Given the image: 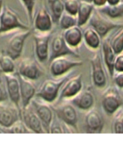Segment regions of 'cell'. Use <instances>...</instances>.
Returning <instances> with one entry per match:
<instances>
[{"label":"cell","mask_w":123,"mask_h":147,"mask_svg":"<svg viewBox=\"0 0 123 147\" xmlns=\"http://www.w3.org/2000/svg\"><path fill=\"white\" fill-rule=\"evenodd\" d=\"M72 73L64 75L57 79H47L40 86L35 95L46 102H53L57 99L59 90L64 82L68 79Z\"/></svg>","instance_id":"cell-1"},{"label":"cell","mask_w":123,"mask_h":147,"mask_svg":"<svg viewBox=\"0 0 123 147\" xmlns=\"http://www.w3.org/2000/svg\"><path fill=\"white\" fill-rule=\"evenodd\" d=\"M16 28L28 30L29 27L23 24L17 13L9 6L3 7L0 15V34Z\"/></svg>","instance_id":"cell-2"},{"label":"cell","mask_w":123,"mask_h":147,"mask_svg":"<svg viewBox=\"0 0 123 147\" xmlns=\"http://www.w3.org/2000/svg\"><path fill=\"white\" fill-rule=\"evenodd\" d=\"M91 27L94 28L100 38L105 36L109 31L115 28H120L123 24L114 23L104 17L97 9H94L89 20Z\"/></svg>","instance_id":"cell-3"},{"label":"cell","mask_w":123,"mask_h":147,"mask_svg":"<svg viewBox=\"0 0 123 147\" xmlns=\"http://www.w3.org/2000/svg\"><path fill=\"white\" fill-rule=\"evenodd\" d=\"M49 63L51 74L52 76L56 77L63 76L71 69L82 66L84 64L82 60L70 59L66 56L55 58Z\"/></svg>","instance_id":"cell-4"},{"label":"cell","mask_w":123,"mask_h":147,"mask_svg":"<svg viewBox=\"0 0 123 147\" xmlns=\"http://www.w3.org/2000/svg\"><path fill=\"white\" fill-rule=\"evenodd\" d=\"M67 55L73 56L76 58L79 57V55L67 44L63 34L55 36L49 48V62H50L55 58Z\"/></svg>","instance_id":"cell-5"},{"label":"cell","mask_w":123,"mask_h":147,"mask_svg":"<svg viewBox=\"0 0 123 147\" xmlns=\"http://www.w3.org/2000/svg\"><path fill=\"white\" fill-rule=\"evenodd\" d=\"M31 34V31L29 29L22 30V32L16 33L12 36L9 39L6 49V53L13 60L20 57L25 41Z\"/></svg>","instance_id":"cell-6"},{"label":"cell","mask_w":123,"mask_h":147,"mask_svg":"<svg viewBox=\"0 0 123 147\" xmlns=\"http://www.w3.org/2000/svg\"><path fill=\"white\" fill-rule=\"evenodd\" d=\"M52 109L58 118L64 124L74 129H77L78 114L75 107L72 104H63L57 106H53Z\"/></svg>","instance_id":"cell-7"},{"label":"cell","mask_w":123,"mask_h":147,"mask_svg":"<svg viewBox=\"0 0 123 147\" xmlns=\"http://www.w3.org/2000/svg\"><path fill=\"white\" fill-rule=\"evenodd\" d=\"M21 119L25 124L32 132L35 133H45L41 122L37 115L33 107L30 105L23 108L21 111Z\"/></svg>","instance_id":"cell-8"},{"label":"cell","mask_w":123,"mask_h":147,"mask_svg":"<svg viewBox=\"0 0 123 147\" xmlns=\"http://www.w3.org/2000/svg\"><path fill=\"white\" fill-rule=\"evenodd\" d=\"M122 105V100L118 91L114 88H108L102 98V105L105 112L108 115L115 113Z\"/></svg>","instance_id":"cell-9"},{"label":"cell","mask_w":123,"mask_h":147,"mask_svg":"<svg viewBox=\"0 0 123 147\" xmlns=\"http://www.w3.org/2000/svg\"><path fill=\"white\" fill-rule=\"evenodd\" d=\"M4 77L5 80L9 98L21 112L20 101L21 99L20 85L17 76V74H14L13 72L4 73Z\"/></svg>","instance_id":"cell-10"},{"label":"cell","mask_w":123,"mask_h":147,"mask_svg":"<svg viewBox=\"0 0 123 147\" xmlns=\"http://www.w3.org/2000/svg\"><path fill=\"white\" fill-rule=\"evenodd\" d=\"M82 88V74L69 77L64 82L59 90V100L70 99L78 94Z\"/></svg>","instance_id":"cell-11"},{"label":"cell","mask_w":123,"mask_h":147,"mask_svg":"<svg viewBox=\"0 0 123 147\" xmlns=\"http://www.w3.org/2000/svg\"><path fill=\"white\" fill-rule=\"evenodd\" d=\"M51 38L50 32H40L34 34L35 45V54L38 60L44 62L49 57V40Z\"/></svg>","instance_id":"cell-12"},{"label":"cell","mask_w":123,"mask_h":147,"mask_svg":"<svg viewBox=\"0 0 123 147\" xmlns=\"http://www.w3.org/2000/svg\"><path fill=\"white\" fill-rule=\"evenodd\" d=\"M92 68V78L94 84L98 88H103L106 84V76L104 72L101 58L96 53L90 59Z\"/></svg>","instance_id":"cell-13"},{"label":"cell","mask_w":123,"mask_h":147,"mask_svg":"<svg viewBox=\"0 0 123 147\" xmlns=\"http://www.w3.org/2000/svg\"><path fill=\"white\" fill-rule=\"evenodd\" d=\"M31 103H32V106L40 118L45 132L49 133V129L53 117L52 107L46 103L36 100H32Z\"/></svg>","instance_id":"cell-14"},{"label":"cell","mask_w":123,"mask_h":147,"mask_svg":"<svg viewBox=\"0 0 123 147\" xmlns=\"http://www.w3.org/2000/svg\"><path fill=\"white\" fill-rule=\"evenodd\" d=\"M16 74L19 81L21 99L23 109L31 104L33 98L35 95L36 88L31 80L23 77L18 72Z\"/></svg>","instance_id":"cell-15"},{"label":"cell","mask_w":123,"mask_h":147,"mask_svg":"<svg viewBox=\"0 0 123 147\" xmlns=\"http://www.w3.org/2000/svg\"><path fill=\"white\" fill-rule=\"evenodd\" d=\"M18 73L31 80H37L41 76V71L35 61L30 58L22 59L19 65Z\"/></svg>","instance_id":"cell-16"},{"label":"cell","mask_w":123,"mask_h":147,"mask_svg":"<svg viewBox=\"0 0 123 147\" xmlns=\"http://www.w3.org/2000/svg\"><path fill=\"white\" fill-rule=\"evenodd\" d=\"M20 119L21 112L16 106H5L0 102V125L8 128Z\"/></svg>","instance_id":"cell-17"},{"label":"cell","mask_w":123,"mask_h":147,"mask_svg":"<svg viewBox=\"0 0 123 147\" xmlns=\"http://www.w3.org/2000/svg\"><path fill=\"white\" fill-rule=\"evenodd\" d=\"M72 105L82 110H87L93 107L94 98L93 93L89 89L81 90L75 96L70 98Z\"/></svg>","instance_id":"cell-18"},{"label":"cell","mask_w":123,"mask_h":147,"mask_svg":"<svg viewBox=\"0 0 123 147\" xmlns=\"http://www.w3.org/2000/svg\"><path fill=\"white\" fill-rule=\"evenodd\" d=\"M85 125L88 133H101L104 125L102 116L96 110H90L85 116Z\"/></svg>","instance_id":"cell-19"},{"label":"cell","mask_w":123,"mask_h":147,"mask_svg":"<svg viewBox=\"0 0 123 147\" xmlns=\"http://www.w3.org/2000/svg\"><path fill=\"white\" fill-rule=\"evenodd\" d=\"M34 26L39 32H49L52 28V18L47 10L40 8L35 18Z\"/></svg>","instance_id":"cell-20"},{"label":"cell","mask_w":123,"mask_h":147,"mask_svg":"<svg viewBox=\"0 0 123 147\" xmlns=\"http://www.w3.org/2000/svg\"><path fill=\"white\" fill-rule=\"evenodd\" d=\"M63 38L70 48H76L81 44L83 34L80 27L75 26L64 30Z\"/></svg>","instance_id":"cell-21"},{"label":"cell","mask_w":123,"mask_h":147,"mask_svg":"<svg viewBox=\"0 0 123 147\" xmlns=\"http://www.w3.org/2000/svg\"><path fill=\"white\" fill-rule=\"evenodd\" d=\"M94 9V5L91 2L81 0L79 2L78 11L76 15L78 21L77 26L81 27L87 24Z\"/></svg>","instance_id":"cell-22"},{"label":"cell","mask_w":123,"mask_h":147,"mask_svg":"<svg viewBox=\"0 0 123 147\" xmlns=\"http://www.w3.org/2000/svg\"><path fill=\"white\" fill-rule=\"evenodd\" d=\"M103 53L104 60L107 66L110 76H114V63L116 54L114 52L113 48L110 45V42L108 39H106L103 43Z\"/></svg>","instance_id":"cell-23"},{"label":"cell","mask_w":123,"mask_h":147,"mask_svg":"<svg viewBox=\"0 0 123 147\" xmlns=\"http://www.w3.org/2000/svg\"><path fill=\"white\" fill-rule=\"evenodd\" d=\"M97 10L103 15L112 19L121 18L123 16V1L113 5L106 4L102 7H97Z\"/></svg>","instance_id":"cell-24"},{"label":"cell","mask_w":123,"mask_h":147,"mask_svg":"<svg viewBox=\"0 0 123 147\" xmlns=\"http://www.w3.org/2000/svg\"><path fill=\"white\" fill-rule=\"evenodd\" d=\"M84 38L87 45L91 49L96 50L100 44V36L96 30L90 27L84 31Z\"/></svg>","instance_id":"cell-25"},{"label":"cell","mask_w":123,"mask_h":147,"mask_svg":"<svg viewBox=\"0 0 123 147\" xmlns=\"http://www.w3.org/2000/svg\"><path fill=\"white\" fill-rule=\"evenodd\" d=\"M52 21L58 23L59 20L64 11V5L62 0H48Z\"/></svg>","instance_id":"cell-26"},{"label":"cell","mask_w":123,"mask_h":147,"mask_svg":"<svg viewBox=\"0 0 123 147\" xmlns=\"http://www.w3.org/2000/svg\"><path fill=\"white\" fill-rule=\"evenodd\" d=\"M77 16L69 14L66 11H64V13L61 16L58 21V24H59L61 28L63 30L77 26Z\"/></svg>","instance_id":"cell-27"},{"label":"cell","mask_w":123,"mask_h":147,"mask_svg":"<svg viewBox=\"0 0 123 147\" xmlns=\"http://www.w3.org/2000/svg\"><path fill=\"white\" fill-rule=\"evenodd\" d=\"M13 60L8 55L0 54V69L3 73H11L15 71Z\"/></svg>","instance_id":"cell-28"},{"label":"cell","mask_w":123,"mask_h":147,"mask_svg":"<svg viewBox=\"0 0 123 147\" xmlns=\"http://www.w3.org/2000/svg\"><path fill=\"white\" fill-rule=\"evenodd\" d=\"M5 131L9 133H31L32 131L25 124L22 119L16 121L11 126L5 128Z\"/></svg>","instance_id":"cell-29"},{"label":"cell","mask_w":123,"mask_h":147,"mask_svg":"<svg viewBox=\"0 0 123 147\" xmlns=\"http://www.w3.org/2000/svg\"><path fill=\"white\" fill-rule=\"evenodd\" d=\"M110 42L113 50L117 55L123 51V26L121 27L120 31L114 36V38Z\"/></svg>","instance_id":"cell-30"},{"label":"cell","mask_w":123,"mask_h":147,"mask_svg":"<svg viewBox=\"0 0 123 147\" xmlns=\"http://www.w3.org/2000/svg\"><path fill=\"white\" fill-rule=\"evenodd\" d=\"M64 5L65 11L74 16L77 15L79 5L78 0H65Z\"/></svg>","instance_id":"cell-31"},{"label":"cell","mask_w":123,"mask_h":147,"mask_svg":"<svg viewBox=\"0 0 123 147\" xmlns=\"http://www.w3.org/2000/svg\"><path fill=\"white\" fill-rule=\"evenodd\" d=\"M114 131L115 133H123V108L115 115L114 121Z\"/></svg>","instance_id":"cell-32"},{"label":"cell","mask_w":123,"mask_h":147,"mask_svg":"<svg viewBox=\"0 0 123 147\" xmlns=\"http://www.w3.org/2000/svg\"><path fill=\"white\" fill-rule=\"evenodd\" d=\"M53 117V119L52 121L51 124L50 126V129H49V133H64V125H62L61 123V121L58 118L57 116Z\"/></svg>","instance_id":"cell-33"},{"label":"cell","mask_w":123,"mask_h":147,"mask_svg":"<svg viewBox=\"0 0 123 147\" xmlns=\"http://www.w3.org/2000/svg\"><path fill=\"white\" fill-rule=\"evenodd\" d=\"M9 95L6 87L5 80L4 76H3L0 73V102H3L7 100Z\"/></svg>","instance_id":"cell-34"},{"label":"cell","mask_w":123,"mask_h":147,"mask_svg":"<svg viewBox=\"0 0 123 147\" xmlns=\"http://www.w3.org/2000/svg\"><path fill=\"white\" fill-rule=\"evenodd\" d=\"M21 1L23 3L24 7L26 9L30 22H32L35 0H21Z\"/></svg>","instance_id":"cell-35"},{"label":"cell","mask_w":123,"mask_h":147,"mask_svg":"<svg viewBox=\"0 0 123 147\" xmlns=\"http://www.w3.org/2000/svg\"><path fill=\"white\" fill-rule=\"evenodd\" d=\"M114 71L116 72L123 71V53H120L116 56L114 63Z\"/></svg>","instance_id":"cell-36"},{"label":"cell","mask_w":123,"mask_h":147,"mask_svg":"<svg viewBox=\"0 0 123 147\" xmlns=\"http://www.w3.org/2000/svg\"><path fill=\"white\" fill-rule=\"evenodd\" d=\"M114 80L119 88H123V71L117 72L114 76Z\"/></svg>","instance_id":"cell-37"},{"label":"cell","mask_w":123,"mask_h":147,"mask_svg":"<svg viewBox=\"0 0 123 147\" xmlns=\"http://www.w3.org/2000/svg\"><path fill=\"white\" fill-rule=\"evenodd\" d=\"M91 3L96 7H100L107 4V0H92Z\"/></svg>","instance_id":"cell-38"},{"label":"cell","mask_w":123,"mask_h":147,"mask_svg":"<svg viewBox=\"0 0 123 147\" xmlns=\"http://www.w3.org/2000/svg\"><path fill=\"white\" fill-rule=\"evenodd\" d=\"M121 1V0H107V4L110 5H113L120 3Z\"/></svg>","instance_id":"cell-39"},{"label":"cell","mask_w":123,"mask_h":147,"mask_svg":"<svg viewBox=\"0 0 123 147\" xmlns=\"http://www.w3.org/2000/svg\"><path fill=\"white\" fill-rule=\"evenodd\" d=\"M3 0H0V12L1 11L2 9V6H3Z\"/></svg>","instance_id":"cell-40"},{"label":"cell","mask_w":123,"mask_h":147,"mask_svg":"<svg viewBox=\"0 0 123 147\" xmlns=\"http://www.w3.org/2000/svg\"><path fill=\"white\" fill-rule=\"evenodd\" d=\"M85 1H90V2H91L92 0H85Z\"/></svg>","instance_id":"cell-41"},{"label":"cell","mask_w":123,"mask_h":147,"mask_svg":"<svg viewBox=\"0 0 123 147\" xmlns=\"http://www.w3.org/2000/svg\"><path fill=\"white\" fill-rule=\"evenodd\" d=\"M0 71H1V70H0ZM0 73H1V71H0Z\"/></svg>","instance_id":"cell-42"}]
</instances>
